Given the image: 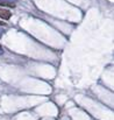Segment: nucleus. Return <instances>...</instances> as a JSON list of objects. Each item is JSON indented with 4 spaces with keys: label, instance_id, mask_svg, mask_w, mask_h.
Segmentation results:
<instances>
[{
    "label": "nucleus",
    "instance_id": "1",
    "mask_svg": "<svg viewBox=\"0 0 114 120\" xmlns=\"http://www.w3.org/2000/svg\"><path fill=\"white\" fill-rule=\"evenodd\" d=\"M11 12L9 11H7V9H0V18H2V19H5V20H8L9 18H11Z\"/></svg>",
    "mask_w": 114,
    "mask_h": 120
},
{
    "label": "nucleus",
    "instance_id": "2",
    "mask_svg": "<svg viewBox=\"0 0 114 120\" xmlns=\"http://www.w3.org/2000/svg\"><path fill=\"white\" fill-rule=\"evenodd\" d=\"M0 6H8V7H15V4H13L12 1H0Z\"/></svg>",
    "mask_w": 114,
    "mask_h": 120
},
{
    "label": "nucleus",
    "instance_id": "3",
    "mask_svg": "<svg viewBox=\"0 0 114 120\" xmlns=\"http://www.w3.org/2000/svg\"><path fill=\"white\" fill-rule=\"evenodd\" d=\"M4 54V51H2V48H1V45H0V55H2Z\"/></svg>",
    "mask_w": 114,
    "mask_h": 120
},
{
    "label": "nucleus",
    "instance_id": "4",
    "mask_svg": "<svg viewBox=\"0 0 114 120\" xmlns=\"http://www.w3.org/2000/svg\"><path fill=\"white\" fill-rule=\"evenodd\" d=\"M0 25H5V23H4V22H0Z\"/></svg>",
    "mask_w": 114,
    "mask_h": 120
}]
</instances>
